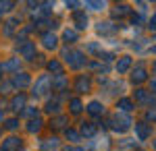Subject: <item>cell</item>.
Masks as SVG:
<instances>
[{
	"label": "cell",
	"mask_w": 156,
	"mask_h": 151,
	"mask_svg": "<svg viewBox=\"0 0 156 151\" xmlns=\"http://www.w3.org/2000/svg\"><path fill=\"white\" fill-rule=\"evenodd\" d=\"M44 42H46V46H54V35H52V37L46 35V37H44Z\"/></svg>",
	"instance_id": "cell-1"
}]
</instances>
